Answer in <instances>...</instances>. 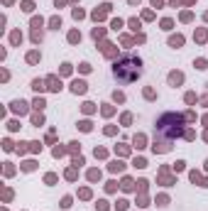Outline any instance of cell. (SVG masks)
<instances>
[{
    "label": "cell",
    "instance_id": "obj_7",
    "mask_svg": "<svg viewBox=\"0 0 208 211\" xmlns=\"http://www.w3.org/2000/svg\"><path fill=\"white\" fill-rule=\"evenodd\" d=\"M169 44H172V47H181V44H184V37H181V34L172 37V40H169Z\"/></svg>",
    "mask_w": 208,
    "mask_h": 211
},
{
    "label": "cell",
    "instance_id": "obj_10",
    "mask_svg": "<svg viewBox=\"0 0 208 211\" xmlns=\"http://www.w3.org/2000/svg\"><path fill=\"white\" fill-rule=\"evenodd\" d=\"M49 25H51V30H59V27H61V17H51Z\"/></svg>",
    "mask_w": 208,
    "mask_h": 211
},
{
    "label": "cell",
    "instance_id": "obj_19",
    "mask_svg": "<svg viewBox=\"0 0 208 211\" xmlns=\"http://www.w3.org/2000/svg\"><path fill=\"white\" fill-rule=\"evenodd\" d=\"M34 108H39V110H42V108H44V101H42V98H37V101H34Z\"/></svg>",
    "mask_w": 208,
    "mask_h": 211
},
{
    "label": "cell",
    "instance_id": "obj_6",
    "mask_svg": "<svg viewBox=\"0 0 208 211\" xmlns=\"http://www.w3.org/2000/svg\"><path fill=\"white\" fill-rule=\"evenodd\" d=\"M12 110H15V113H25V110H27V103H25V101H15V103H12Z\"/></svg>",
    "mask_w": 208,
    "mask_h": 211
},
{
    "label": "cell",
    "instance_id": "obj_4",
    "mask_svg": "<svg viewBox=\"0 0 208 211\" xmlns=\"http://www.w3.org/2000/svg\"><path fill=\"white\" fill-rule=\"evenodd\" d=\"M181 81H184V74H179V71L169 74V84H174V86H176V84H181Z\"/></svg>",
    "mask_w": 208,
    "mask_h": 211
},
{
    "label": "cell",
    "instance_id": "obj_22",
    "mask_svg": "<svg viewBox=\"0 0 208 211\" xmlns=\"http://www.w3.org/2000/svg\"><path fill=\"white\" fill-rule=\"evenodd\" d=\"M203 103H206V106H208V96H206V98H203Z\"/></svg>",
    "mask_w": 208,
    "mask_h": 211
},
{
    "label": "cell",
    "instance_id": "obj_21",
    "mask_svg": "<svg viewBox=\"0 0 208 211\" xmlns=\"http://www.w3.org/2000/svg\"><path fill=\"white\" fill-rule=\"evenodd\" d=\"M123 189H132V179H125L123 182Z\"/></svg>",
    "mask_w": 208,
    "mask_h": 211
},
{
    "label": "cell",
    "instance_id": "obj_14",
    "mask_svg": "<svg viewBox=\"0 0 208 211\" xmlns=\"http://www.w3.org/2000/svg\"><path fill=\"white\" fill-rule=\"evenodd\" d=\"M135 145H137V147H144V135H137V138H135Z\"/></svg>",
    "mask_w": 208,
    "mask_h": 211
},
{
    "label": "cell",
    "instance_id": "obj_12",
    "mask_svg": "<svg viewBox=\"0 0 208 211\" xmlns=\"http://www.w3.org/2000/svg\"><path fill=\"white\" fill-rule=\"evenodd\" d=\"M69 42H81V34L79 32H71L69 34Z\"/></svg>",
    "mask_w": 208,
    "mask_h": 211
},
{
    "label": "cell",
    "instance_id": "obj_20",
    "mask_svg": "<svg viewBox=\"0 0 208 211\" xmlns=\"http://www.w3.org/2000/svg\"><path fill=\"white\" fill-rule=\"evenodd\" d=\"M191 182H201V174H198V172H191Z\"/></svg>",
    "mask_w": 208,
    "mask_h": 211
},
{
    "label": "cell",
    "instance_id": "obj_8",
    "mask_svg": "<svg viewBox=\"0 0 208 211\" xmlns=\"http://www.w3.org/2000/svg\"><path fill=\"white\" fill-rule=\"evenodd\" d=\"M32 88H34V91H44V81L34 79V81H32Z\"/></svg>",
    "mask_w": 208,
    "mask_h": 211
},
{
    "label": "cell",
    "instance_id": "obj_1",
    "mask_svg": "<svg viewBox=\"0 0 208 211\" xmlns=\"http://www.w3.org/2000/svg\"><path fill=\"white\" fill-rule=\"evenodd\" d=\"M181 123H184L181 116H176V113H166V116H162L159 123H157V133L164 135L166 140H174V138L181 135V130H184Z\"/></svg>",
    "mask_w": 208,
    "mask_h": 211
},
{
    "label": "cell",
    "instance_id": "obj_2",
    "mask_svg": "<svg viewBox=\"0 0 208 211\" xmlns=\"http://www.w3.org/2000/svg\"><path fill=\"white\" fill-rule=\"evenodd\" d=\"M140 59H135V56H125V59L115 62V66H113V74L118 76V79L123 81H135L140 76Z\"/></svg>",
    "mask_w": 208,
    "mask_h": 211
},
{
    "label": "cell",
    "instance_id": "obj_23",
    "mask_svg": "<svg viewBox=\"0 0 208 211\" xmlns=\"http://www.w3.org/2000/svg\"><path fill=\"white\" fill-rule=\"evenodd\" d=\"M130 3H132V5H135V3H140V0H130Z\"/></svg>",
    "mask_w": 208,
    "mask_h": 211
},
{
    "label": "cell",
    "instance_id": "obj_15",
    "mask_svg": "<svg viewBox=\"0 0 208 211\" xmlns=\"http://www.w3.org/2000/svg\"><path fill=\"white\" fill-rule=\"evenodd\" d=\"M115 206H118V211H125V209H127V201H125V199H120Z\"/></svg>",
    "mask_w": 208,
    "mask_h": 211
},
{
    "label": "cell",
    "instance_id": "obj_16",
    "mask_svg": "<svg viewBox=\"0 0 208 211\" xmlns=\"http://www.w3.org/2000/svg\"><path fill=\"white\" fill-rule=\"evenodd\" d=\"M162 30H172V20H162Z\"/></svg>",
    "mask_w": 208,
    "mask_h": 211
},
{
    "label": "cell",
    "instance_id": "obj_3",
    "mask_svg": "<svg viewBox=\"0 0 208 211\" xmlns=\"http://www.w3.org/2000/svg\"><path fill=\"white\" fill-rule=\"evenodd\" d=\"M71 91H73V93H86V81H79V79H76V81L71 84Z\"/></svg>",
    "mask_w": 208,
    "mask_h": 211
},
{
    "label": "cell",
    "instance_id": "obj_25",
    "mask_svg": "<svg viewBox=\"0 0 208 211\" xmlns=\"http://www.w3.org/2000/svg\"><path fill=\"white\" fill-rule=\"evenodd\" d=\"M206 140H208V133H206Z\"/></svg>",
    "mask_w": 208,
    "mask_h": 211
},
{
    "label": "cell",
    "instance_id": "obj_13",
    "mask_svg": "<svg viewBox=\"0 0 208 211\" xmlns=\"http://www.w3.org/2000/svg\"><path fill=\"white\" fill-rule=\"evenodd\" d=\"M110 169H113V172H123V162H113Z\"/></svg>",
    "mask_w": 208,
    "mask_h": 211
},
{
    "label": "cell",
    "instance_id": "obj_9",
    "mask_svg": "<svg viewBox=\"0 0 208 211\" xmlns=\"http://www.w3.org/2000/svg\"><path fill=\"white\" fill-rule=\"evenodd\" d=\"M88 179H91V182L101 179V172H98V169H91V172H88Z\"/></svg>",
    "mask_w": 208,
    "mask_h": 211
},
{
    "label": "cell",
    "instance_id": "obj_17",
    "mask_svg": "<svg viewBox=\"0 0 208 211\" xmlns=\"http://www.w3.org/2000/svg\"><path fill=\"white\" fill-rule=\"evenodd\" d=\"M20 40H22V37H20V32H12V44H17Z\"/></svg>",
    "mask_w": 208,
    "mask_h": 211
},
{
    "label": "cell",
    "instance_id": "obj_5",
    "mask_svg": "<svg viewBox=\"0 0 208 211\" xmlns=\"http://www.w3.org/2000/svg\"><path fill=\"white\" fill-rule=\"evenodd\" d=\"M47 84H49V88H51V91H59V88H61V81H59V79H54V76H49Z\"/></svg>",
    "mask_w": 208,
    "mask_h": 211
},
{
    "label": "cell",
    "instance_id": "obj_11",
    "mask_svg": "<svg viewBox=\"0 0 208 211\" xmlns=\"http://www.w3.org/2000/svg\"><path fill=\"white\" fill-rule=\"evenodd\" d=\"M27 62H29V64L39 62V54H37V52H29V54H27Z\"/></svg>",
    "mask_w": 208,
    "mask_h": 211
},
{
    "label": "cell",
    "instance_id": "obj_24",
    "mask_svg": "<svg viewBox=\"0 0 208 211\" xmlns=\"http://www.w3.org/2000/svg\"><path fill=\"white\" fill-rule=\"evenodd\" d=\"M206 169H208V160H206Z\"/></svg>",
    "mask_w": 208,
    "mask_h": 211
},
{
    "label": "cell",
    "instance_id": "obj_18",
    "mask_svg": "<svg viewBox=\"0 0 208 211\" xmlns=\"http://www.w3.org/2000/svg\"><path fill=\"white\" fill-rule=\"evenodd\" d=\"M135 167H147V162H144L142 157H137V160H135Z\"/></svg>",
    "mask_w": 208,
    "mask_h": 211
}]
</instances>
